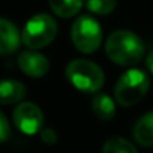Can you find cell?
I'll return each mask as SVG.
<instances>
[{
    "mask_svg": "<svg viewBox=\"0 0 153 153\" xmlns=\"http://www.w3.org/2000/svg\"><path fill=\"white\" fill-rule=\"evenodd\" d=\"M144 42L143 39L129 30L113 32L105 42V53L111 62L120 66H134L144 57Z\"/></svg>",
    "mask_w": 153,
    "mask_h": 153,
    "instance_id": "6da1fadb",
    "label": "cell"
},
{
    "mask_svg": "<svg viewBox=\"0 0 153 153\" xmlns=\"http://www.w3.org/2000/svg\"><path fill=\"white\" fill-rule=\"evenodd\" d=\"M68 81L80 92L96 93L105 83L104 71L93 62L86 59H75L66 66Z\"/></svg>",
    "mask_w": 153,
    "mask_h": 153,
    "instance_id": "7a4b0ae2",
    "label": "cell"
},
{
    "mask_svg": "<svg viewBox=\"0 0 153 153\" xmlns=\"http://www.w3.org/2000/svg\"><path fill=\"white\" fill-rule=\"evenodd\" d=\"M150 80L146 72L140 69H129L120 75L114 87L116 102L122 107H132L138 104L149 92Z\"/></svg>",
    "mask_w": 153,
    "mask_h": 153,
    "instance_id": "3957f363",
    "label": "cell"
},
{
    "mask_svg": "<svg viewBox=\"0 0 153 153\" xmlns=\"http://www.w3.org/2000/svg\"><path fill=\"white\" fill-rule=\"evenodd\" d=\"M57 35V23L48 14L33 15L24 26L21 41L30 50H39L50 45Z\"/></svg>",
    "mask_w": 153,
    "mask_h": 153,
    "instance_id": "277c9868",
    "label": "cell"
},
{
    "mask_svg": "<svg viewBox=\"0 0 153 153\" xmlns=\"http://www.w3.org/2000/svg\"><path fill=\"white\" fill-rule=\"evenodd\" d=\"M71 39L78 51L92 54L102 44V29L95 18L83 15L74 21L71 27Z\"/></svg>",
    "mask_w": 153,
    "mask_h": 153,
    "instance_id": "5b68a950",
    "label": "cell"
},
{
    "mask_svg": "<svg viewBox=\"0 0 153 153\" xmlns=\"http://www.w3.org/2000/svg\"><path fill=\"white\" fill-rule=\"evenodd\" d=\"M14 123L23 134L35 135L44 126V113L33 102H21L14 110Z\"/></svg>",
    "mask_w": 153,
    "mask_h": 153,
    "instance_id": "8992f818",
    "label": "cell"
},
{
    "mask_svg": "<svg viewBox=\"0 0 153 153\" xmlns=\"http://www.w3.org/2000/svg\"><path fill=\"white\" fill-rule=\"evenodd\" d=\"M18 66L23 74L32 76V78H41L50 71L48 59L36 51H23L18 56Z\"/></svg>",
    "mask_w": 153,
    "mask_h": 153,
    "instance_id": "52a82bcc",
    "label": "cell"
},
{
    "mask_svg": "<svg viewBox=\"0 0 153 153\" xmlns=\"http://www.w3.org/2000/svg\"><path fill=\"white\" fill-rule=\"evenodd\" d=\"M20 42L21 35L17 26L6 18H0V54H11L17 51Z\"/></svg>",
    "mask_w": 153,
    "mask_h": 153,
    "instance_id": "ba28073f",
    "label": "cell"
},
{
    "mask_svg": "<svg viewBox=\"0 0 153 153\" xmlns=\"http://www.w3.org/2000/svg\"><path fill=\"white\" fill-rule=\"evenodd\" d=\"M27 90L21 81L17 80H0V104L11 105L24 99Z\"/></svg>",
    "mask_w": 153,
    "mask_h": 153,
    "instance_id": "9c48e42d",
    "label": "cell"
},
{
    "mask_svg": "<svg viewBox=\"0 0 153 153\" xmlns=\"http://www.w3.org/2000/svg\"><path fill=\"white\" fill-rule=\"evenodd\" d=\"M134 138L144 147L153 146V113H147L137 120L134 126Z\"/></svg>",
    "mask_w": 153,
    "mask_h": 153,
    "instance_id": "30bf717a",
    "label": "cell"
},
{
    "mask_svg": "<svg viewBox=\"0 0 153 153\" xmlns=\"http://www.w3.org/2000/svg\"><path fill=\"white\" fill-rule=\"evenodd\" d=\"M92 111L99 120H111L116 114V104L107 93H98L92 99Z\"/></svg>",
    "mask_w": 153,
    "mask_h": 153,
    "instance_id": "8fae6325",
    "label": "cell"
},
{
    "mask_svg": "<svg viewBox=\"0 0 153 153\" xmlns=\"http://www.w3.org/2000/svg\"><path fill=\"white\" fill-rule=\"evenodd\" d=\"M53 12L62 18H69L80 12L83 0H48Z\"/></svg>",
    "mask_w": 153,
    "mask_h": 153,
    "instance_id": "7c38bea8",
    "label": "cell"
},
{
    "mask_svg": "<svg viewBox=\"0 0 153 153\" xmlns=\"http://www.w3.org/2000/svg\"><path fill=\"white\" fill-rule=\"evenodd\" d=\"M102 153H138V152L131 141L120 137H113L105 141Z\"/></svg>",
    "mask_w": 153,
    "mask_h": 153,
    "instance_id": "4fadbf2b",
    "label": "cell"
},
{
    "mask_svg": "<svg viewBox=\"0 0 153 153\" xmlns=\"http://www.w3.org/2000/svg\"><path fill=\"white\" fill-rule=\"evenodd\" d=\"M86 6L96 15H108L116 9L117 0H86Z\"/></svg>",
    "mask_w": 153,
    "mask_h": 153,
    "instance_id": "5bb4252c",
    "label": "cell"
},
{
    "mask_svg": "<svg viewBox=\"0 0 153 153\" xmlns=\"http://www.w3.org/2000/svg\"><path fill=\"white\" fill-rule=\"evenodd\" d=\"M11 137V128L8 123V119L5 117V114L0 111V143L6 141Z\"/></svg>",
    "mask_w": 153,
    "mask_h": 153,
    "instance_id": "9a60e30c",
    "label": "cell"
},
{
    "mask_svg": "<svg viewBox=\"0 0 153 153\" xmlns=\"http://www.w3.org/2000/svg\"><path fill=\"white\" fill-rule=\"evenodd\" d=\"M41 138H42V141H44V143H47V144H56V143H57V140H59L57 134H56L51 128L41 129Z\"/></svg>",
    "mask_w": 153,
    "mask_h": 153,
    "instance_id": "2e32d148",
    "label": "cell"
},
{
    "mask_svg": "<svg viewBox=\"0 0 153 153\" xmlns=\"http://www.w3.org/2000/svg\"><path fill=\"white\" fill-rule=\"evenodd\" d=\"M146 65H147V69L150 71V74L153 75V50L147 54V57H146Z\"/></svg>",
    "mask_w": 153,
    "mask_h": 153,
    "instance_id": "e0dca14e",
    "label": "cell"
}]
</instances>
